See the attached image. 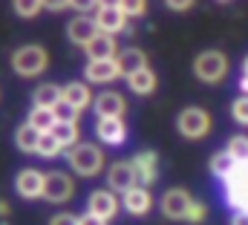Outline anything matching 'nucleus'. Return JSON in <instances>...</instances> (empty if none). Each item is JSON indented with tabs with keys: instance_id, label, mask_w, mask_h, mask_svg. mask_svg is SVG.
I'll return each mask as SVG.
<instances>
[{
	"instance_id": "f257e3e1",
	"label": "nucleus",
	"mask_w": 248,
	"mask_h": 225,
	"mask_svg": "<svg viewBox=\"0 0 248 225\" xmlns=\"http://www.w3.org/2000/svg\"><path fill=\"white\" fill-rule=\"evenodd\" d=\"M46 64H49V55H46V49L38 47V44H26V47H20V49L12 52V69H15L20 78H35V75H41V72L46 69Z\"/></svg>"
},
{
	"instance_id": "f03ea898",
	"label": "nucleus",
	"mask_w": 248,
	"mask_h": 225,
	"mask_svg": "<svg viewBox=\"0 0 248 225\" xmlns=\"http://www.w3.org/2000/svg\"><path fill=\"white\" fill-rule=\"evenodd\" d=\"M193 72L202 84H219L228 75V58L219 49H205L193 61Z\"/></svg>"
},
{
	"instance_id": "7ed1b4c3",
	"label": "nucleus",
	"mask_w": 248,
	"mask_h": 225,
	"mask_svg": "<svg viewBox=\"0 0 248 225\" xmlns=\"http://www.w3.org/2000/svg\"><path fill=\"white\" fill-rule=\"evenodd\" d=\"M69 165L78 176H95L104 168V153L95 145H75L69 150Z\"/></svg>"
},
{
	"instance_id": "20e7f679",
	"label": "nucleus",
	"mask_w": 248,
	"mask_h": 225,
	"mask_svg": "<svg viewBox=\"0 0 248 225\" xmlns=\"http://www.w3.org/2000/svg\"><path fill=\"white\" fill-rule=\"evenodd\" d=\"M176 130L185 136V139H205L211 133V112L202 110V107H185L176 118Z\"/></svg>"
},
{
	"instance_id": "39448f33",
	"label": "nucleus",
	"mask_w": 248,
	"mask_h": 225,
	"mask_svg": "<svg viewBox=\"0 0 248 225\" xmlns=\"http://www.w3.org/2000/svg\"><path fill=\"white\" fill-rule=\"evenodd\" d=\"M93 20H95V29H98L101 35H113V38L127 26V17L122 15V9H119L116 3H98Z\"/></svg>"
},
{
	"instance_id": "423d86ee",
	"label": "nucleus",
	"mask_w": 248,
	"mask_h": 225,
	"mask_svg": "<svg viewBox=\"0 0 248 225\" xmlns=\"http://www.w3.org/2000/svg\"><path fill=\"white\" fill-rule=\"evenodd\" d=\"M75 193V182L66 176V173H61V170H52V173H46L44 176V199L46 202H66L69 196Z\"/></svg>"
},
{
	"instance_id": "0eeeda50",
	"label": "nucleus",
	"mask_w": 248,
	"mask_h": 225,
	"mask_svg": "<svg viewBox=\"0 0 248 225\" xmlns=\"http://www.w3.org/2000/svg\"><path fill=\"white\" fill-rule=\"evenodd\" d=\"M193 205V196L187 193L185 188H170L162 196V214L168 220H187V211Z\"/></svg>"
},
{
	"instance_id": "6e6552de",
	"label": "nucleus",
	"mask_w": 248,
	"mask_h": 225,
	"mask_svg": "<svg viewBox=\"0 0 248 225\" xmlns=\"http://www.w3.org/2000/svg\"><path fill=\"white\" fill-rule=\"evenodd\" d=\"M130 165H133L136 185H139V188H147V185L156 182V176H159V156H156L153 150H141V153H136Z\"/></svg>"
},
{
	"instance_id": "1a4fd4ad",
	"label": "nucleus",
	"mask_w": 248,
	"mask_h": 225,
	"mask_svg": "<svg viewBox=\"0 0 248 225\" xmlns=\"http://www.w3.org/2000/svg\"><path fill=\"white\" fill-rule=\"evenodd\" d=\"M93 110H95L98 118H122L124 112H127V101H124L122 93H116V90H104V93L95 96Z\"/></svg>"
},
{
	"instance_id": "9d476101",
	"label": "nucleus",
	"mask_w": 248,
	"mask_h": 225,
	"mask_svg": "<svg viewBox=\"0 0 248 225\" xmlns=\"http://www.w3.org/2000/svg\"><path fill=\"white\" fill-rule=\"evenodd\" d=\"M98 35V29H95V20L90 17V15H75L69 23H66V38L75 44V47H90V41Z\"/></svg>"
},
{
	"instance_id": "9b49d317",
	"label": "nucleus",
	"mask_w": 248,
	"mask_h": 225,
	"mask_svg": "<svg viewBox=\"0 0 248 225\" xmlns=\"http://www.w3.org/2000/svg\"><path fill=\"white\" fill-rule=\"evenodd\" d=\"M87 211H90V214H95L98 220L110 223V220L119 214V199H116V193H113V191H95V193H90Z\"/></svg>"
},
{
	"instance_id": "f8f14e48",
	"label": "nucleus",
	"mask_w": 248,
	"mask_h": 225,
	"mask_svg": "<svg viewBox=\"0 0 248 225\" xmlns=\"http://www.w3.org/2000/svg\"><path fill=\"white\" fill-rule=\"evenodd\" d=\"M15 191L23 196V199H38V196H44V173H38V170H20L17 176H15Z\"/></svg>"
},
{
	"instance_id": "ddd939ff",
	"label": "nucleus",
	"mask_w": 248,
	"mask_h": 225,
	"mask_svg": "<svg viewBox=\"0 0 248 225\" xmlns=\"http://www.w3.org/2000/svg\"><path fill=\"white\" fill-rule=\"evenodd\" d=\"M61 96H63V104H69L75 112L87 110L95 98H93V93H90V87L84 84V81H72V84H66L61 87Z\"/></svg>"
},
{
	"instance_id": "4468645a",
	"label": "nucleus",
	"mask_w": 248,
	"mask_h": 225,
	"mask_svg": "<svg viewBox=\"0 0 248 225\" xmlns=\"http://www.w3.org/2000/svg\"><path fill=\"white\" fill-rule=\"evenodd\" d=\"M84 78H87L90 84H110V81H116V78H122V75H119L116 61H87Z\"/></svg>"
},
{
	"instance_id": "2eb2a0df",
	"label": "nucleus",
	"mask_w": 248,
	"mask_h": 225,
	"mask_svg": "<svg viewBox=\"0 0 248 225\" xmlns=\"http://www.w3.org/2000/svg\"><path fill=\"white\" fill-rule=\"evenodd\" d=\"M107 185L113 188V193H116V191L127 193L130 188H136V173H133V165H130V162H113L110 170H107Z\"/></svg>"
},
{
	"instance_id": "dca6fc26",
	"label": "nucleus",
	"mask_w": 248,
	"mask_h": 225,
	"mask_svg": "<svg viewBox=\"0 0 248 225\" xmlns=\"http://www.w3.org/2000/svg\"><path fill=\"white\" fill-rule=\"evenodd\" d=\"M116 66H119V75L122 78H130L141 69H147V55L139 49V47H130V49H122L119 58H116Z\"/></svg>"
},
{
	"instance_id": "f3484780",
	"label": "nucleus",
	"mask_w": 248,
	"mask_h": 225,
	"mask_svg": "<svg viewBox=\"0 0 248 225\" xmlns=\"http://www.w3.org/2000/svg\"><path fill=\"white\" fill-rule=\"evenodd\" d=\"M95 136L104 142V145H124V139H127V127H124L122 118H98V124H95Z\"/></svg>"
},
{
	"instance_id": "a211bd4d",
	"label": "nucleus",
	"mask_w": 248,
	"mask_h": 225,
	"mask_svg": "<svg viewBox=\"0 0 248 225\" xmlns=\"http://www.w3.org/2000/svg\"><path fill=\"white\" fill-rule=\"evenodd\" d=\"M87 55H90V61H116V58H119V44H116L113 35H101V32H98V35L90 41Z\"/></svg>"
},
{
	"instance_id": "6ab92c4d",
	"label": "nucleus",
	"mask_w": 248,
	"mask_h": 225,
	"mask_svg": "<svg viewBox=\"0 0 248 225\" xmlns=\"http://www.w3.org/2000/svg\"><path fill=\"white\" fill-rule=\"evenodd\" d=\"M124 208L133 214V217H144L150 208H153V196H150V191L147 188H130L127 193H124Z\"/></svg>"
},
{
	"instance_id": "aec40b11",
	"label": "nucleus",
	"mask_w": 248,
	"mask_h": 225,
	"mask_svg": "<svg viewBox=\"0 0 248 225\" xmlns=\"http://www.w3.org/2000/svg\"><path fill=\"white\" fill-rule=\"evenodd\" d=\"M61 101H63V96H61V87L58 84H41L32 93V104L41 107V110H55Z\"/></svg>"
},
{
	"instance_id": "412c9836",
	"label": "nucleus",
	"mask_w": 248,
	"mask_h": 225,
	"mask_svg": "<svg viewBox=\"0 0 248 225\" xmlns=\"http://www.w3.org/2000/svg\"><path fill=\"white\" fill-rule=\"evenodd\" d=\"M127 87H130L136 96H150V93L156 90V72L147 66V69H141V72L130 75V78H127Z\"/></svg>"
},
{
	"instance_id": "4be33fe9",
	"label": "nucleus",
	"mask_w": 248,
	"mask_h": 225,
	"mask_svg": "<svg viewBox=\"0 0 248 225\" xmlns=\"http://www.w3.org/2000/svg\"><path fill=\"white\" fill-rule=\"evenodd\" d=\"M41 136H44V133H38L35 127L23 124V127H17V133H15V145H17L20 153H38V142H41Z\"/></svg>"
},
{
	"instance_id": "5701e85b",
	"label": "nucleus",
	"mask_w": 248,
	"mask_h": 225,
	"mask_svg": "<svg viewBox=\"0 0 248 225\" xmlns=\"http://www.w3.org/2000/svg\"><path fill=\"white\" fill-rule=\"evenodd\" d=\"M52 136L58 139L61 147H69V150H72L75 142H78V136H81V133H78V121H58V124L52 127Z\"/></svg>"
},
{
	"instance_id": "b1692460",
	"label": "nucleus",
	"mask_w": 248,
	"mask_h": 225,
	"mask_svg": "<svg viewBox=\"0 0 248 225\" xmlns=\"http://www.w3.org/2000/svg\"><path fill=\"white\" fill-rule=\"evenodd\" d=\"M29 127H35L38 133H52V127L58 124V118H55V112L52 110H41V107H32L29 112V121H26Z\"/></svg>"
},
{
	"instance_id": "393cba45",
	"label": "nucleus",
	"mask_w": 248,
	"mask_h": 225,
	"mask_svg": "<svg viewBox=\"0 0 248 225\" xmlns=\"http://www.w3.org/2000/svg\"><path fill=\"white\" fill-rule=\"evenodd\" d=\"M234 170H237V162L231 159V153H228V150H219V153H214V156H211V173H214L217 179H228Z\"/></svg>"
},
{
	"instance_id": "a878e982",
	"label": "nucleus",
	"mask_w": 248,
	"mask_h": 225,
	"mask_svg": "<svg viewBox=\"0 0 248 225\" xmlns=\"http://www.w3.org/2000/svg\"><path fill=\"white\" fill-rule=\"evenodd\" d=\"M225 150L231 153V159L237 165H248V136H231Z\"/></svg>"
},
{
	"instance_id": "bb28decb",
	"label": "nucleus",
	"mask_w": 248,
	"mask_h": 225,
	"mask_svg": "<svg viewBox=\"0 0 248 225\" xmlns=\"http://www.w3.org/2000/svg\"><path fill=\"white\" fill-rule=\"evenodd\" d=\"M63 147L58 145V139H55L52 133H44V136H41V142H38V156H44V159H55Z\"/></svg>"
},
{
	"instance_id": "cd10ccee",
	"label": "nucleus",
	"mask_w": 248,
	"mask_h": 225,
	"mask_svg": "<svg viewBox=\"0 0 248 225\" xmlns=\"http://www.w3.org/2000/svg\"><path fill=\"white\" fill-rule=\"evenodd\" d=\"M231 118H234L237 124L248 127V96H240V98L231 104Z\"/></svg>"
},
{
	"instance_id": "c85d7f7f",
	"label": "nucleus",
	"mask_w": 248,
	"mask_h": 225,
	"mask_svg": "<svg viewBox=\"0 0 248 225\" xmlns=\"http://www.w3.org/2000/svg\"><path fill=\"white\" fill-rule=\"evenodd\" d=\"M116 6L122 9L124 17H139V15L147 12V3H141V0H122V3H116Z\"/></svg>"
},
{
	"instance_id": "c756f323",
	"label": "nucleus",
	"mask_w": 248,
	"mask_h": 225,
	"mask_svg": "<svg viewBox=\"0 0 248 225\" xmlns=\"http://www.w3.org/2000/svg\"><path fill=\"white\" fill-rule=\"evenodd\" d=\"M41 9H44V3H38V0H17L15 3V15H20V17H35Z\"/></svg>"
},
{
	"instance_id": "7c9ffc66",
	"label": "nucleus",
	"mask_w": 248,
	"mask_h": 225,
	"mask_svg": "<svg viewBox=\"0 0 248 225\" xmlns=\"http://www.w3.org/2000/svg\"><path fill=\"white\" fill-rule=\"evenodd\" d=\"M52 112H55V118H58V121H78V112L72 110L69 104H63V101H61V104H58Z\"/></svg>"
},
{
	"instance_id": "2f4dec72",
	"label": "nucleus",
	"mask_w": 248,
	"mask_h": 225,
	"mask_svg": "<svg viewBox=\"0 0 248 225\" xmlns=\"http://www.w3.org/2000/svg\"><path fill=\"white\" fill-rule=\"evenodd\" d=\"M205 214H208V211H205V205L193 199V205H190V211H187V223H193V225L202 223V220H205Z\"/></svg>"
},
{
	"instance_id": "473e14b6",
	"label": "nucleus",
	"mask_w": 248,
	"mask_h": 225,
	"mask_svg": "<svg viewBox=\"0 0 248 225\" xmlns=\"http://www.w3.org/2000/svg\"><path fill=\"white\" fill-rule=\"evenodd\" d=\"M49 225H78V217H72V214H55Z\"/></svg>"
},
{
	"instance_id": "72a5a7b5",
	"label": "nucleus",
	"mask_w": 248,
	"mask_h": 225,
	"mask_svg": "<svg viewBox=\"0 0 248 225\" xmlns=\"http://www.w3.org/2000/svg\"><path fill=\"white\" fill-rule=\"evenodd\" d=\"M190 6H193L190 0H168V9H170V12H187Z\"/></svg>"
},
{
	"instance_id": "f704fd0d",
	"label": "nucleus",
	"mask_w": 248,
	"mask_h": 225,
	"mask_svg": "<svg viewBox=\"0 0 248 225\" xmlns=\"http://www.w3.org/2000/svg\"><path fill=\"white\" fill-rule=\"evenodd\" d=\"M78 225H107V223H104V220H98L95 214H90V211H87L84 217H78Z\"/></svg>"
},
{
	"instance_id": "c9c22d12",
	"label": "nucleus",
	"mask_w": 248,
	"mask_h": 225,
	"mask_svg": "<svg viewBox=\"0 0 248 225\" xmlns=\"http://www.w3.org/2000/svg\"><path fill=\"white\" fill-rule=\"evenodd\" d=\"M231 225H248V211H237L231 217Z\"/></svg>"
},
{
	"instance_id": "e433bc0d",
	"label": "nucleus",
	"mask_w": 248,
	"mask_h": 225,
	"mask_svg": "<svg viewBox=\"0 0 248 225\" xmlns=\"http://www.w3.org/2000/svg\"><path fill=\"white\" fill-rule=\"evenodd\" d=\"M69 3H61V0H52V3H44V9H49V12H61V9H66Z\"/></svg>"
},
{
	"instance_id": "4c0bfd02",
	"label": "nucleus",
	"mask_w": 248,
	"mask_h": 225,
	"mask_svg": "<svg viewBox=\"0 0 248 225\" xmlns=\"http://www.w3.org/2000/svg\"><path fill=\"white\" fill-rule=\"evenodd\" d=\"M240 90H243V96H248V78H246V75L240 78Z\"/></svg>"
},
{
	"instance_id": "58836bf2",
	"label": "nucleus",
	"mask_w": 248,
	"mask_h": 225,
	"mask_svg": "<svg viewBox=\"0 0 248 225\" xmlns=\"http://www.w3.org/2000/svg\"><path fill=\"white\" fill-rule=\"evenodd\" d=\"M6 214H9V205H6V202L0 199V217H6Z\"/></svg>"
},
{
	"instance_id": "ea45409f",
	"label": "nucleus",
	"mask_w": 248,
	"mask_h": 225,
	"mask_svg": "<svg viewBox=\"0 0 248 225\" xmlns=\"http://www.w3.org/2000/svg\"><path fill=\"white\" fill-rule=\"evenodd\" d=\"M243 75H246V78H248V58H246V61H243Z\"/></svg>"
}]
</instances>
